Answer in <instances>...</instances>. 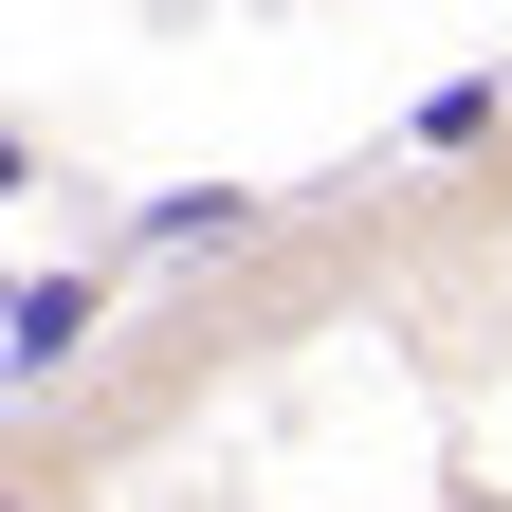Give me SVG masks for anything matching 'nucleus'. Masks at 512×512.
Returning <instances> with one entry per match:
<instances>
[{"label": "nucleus", "instance_id": "f257e3e1", "mask_svg": "<svg viewBox=\"0 0 512 512\" xmlns=\"http://www.w3.org/2000/svg\"><path fill=\"white\" fill-rule=\"evenodd\" d=\"M256 238V202L238 183H202V202H147V256H238Z\"/></svg>", "mask_w": 512, "mask_h": 512}, {"label": "nucleus", "instance_id": "f03ea898", "mask_svg": "<svg viewBox=\"0 0 512 512\" xmlns=\"http://www.w3.org/2000/svg\"><path fill=\"white\" fill-rule=\"evenodd\" d=\"M74 330H92V293H74V275H55V293H19V330H0V348H19V384H37L55 348H74Z\"/></svg>", "mask_w": 512, "mask_h": 512}]
</instances>
